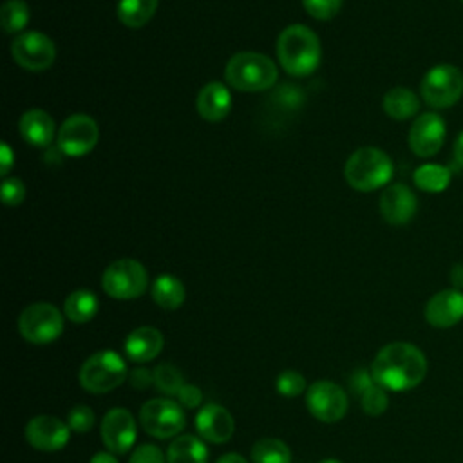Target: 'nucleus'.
I'll use <instances>...</instances> for the list:
<instances>
[{
	"instance_id": "nucleus-20",
	"label": "nucleus",
	"mask_w": 463,
	"mask_h": 463,
	"mask_svg": "<svg viewBox=\"0 0 463 463\" xmlns=\"http://www.w3.org/2000/svg\"><path fill=\"white\" fill-rule=\"evenodd\" d=\"M195 105L203 119L217 123L228 116L232 109V94L224 83L210 81L199 90Z\"/></svg>"
},
{
	"instance_id": "nucleus-44",
	"label": "nucleus",
	"mask_w": 463,
	"mask_h": 463,
	"mask_svg": "<svg viewBox=\"0 0 463 463\" xmlns=\"http://www.w3.org/2000/svg\"><path fill=\"white\" fill-rule=\"evenodd\" d=\"M215 463H248V461L241 454L228 452V454H222Z\"/></svg>"
},
{
	"instance_id": "nucleus-36",
	"label": "nucleus",
	"mask_w": 463,
	"mask_h": 463,
	"mask_svg": "<svg viewBox=\"0 0 463 463\" xmlns=\"http://www.w3.org/2000/svg\"><path fill=\"white\" fill-rule=\"evenodd\" d=\"M128 463H166V456L156 445L145 443L132 450Z\"/></svg>"
},
{
	"instance_id": "nucleus-17",
	"label": "nucleus",
	"mask_w": 463,
	"mask_h": 463,
	"mask_svg": "<svg viewBox=\"0 0 463 463\" xmlns=\"http://www.w3.org/2000/svg\"><path fill=\"white\" fill-rule=\"evenodd\" d=\"M425 320L438 329H447L463 320V291L450 288L434 293L425 304Z\"/></svg>"
},
{
	"instance_id": "nucleus-43",
	"label": "nucleus",
	"mask_w": 463,
	"mask_h": 463,
	"mask_svg": "<svg viewBox=\"0 0 463 463\" xmlns=\"http://www.w3.org/2000/svg\"><path fill=\"white\" fill-rule=\"evenodd\" d=\"M89 463H118V459L114 458V454L109 452H96Z\"/></svg>"
},
{
	"instance_id": "nucleus-25",
	"label": "nucleus",
	"mask_w": 463,
	"mask_h": 463,
	"mask_svg": "<svg viewBox=\"0 0 463 463\" xmlns=\"http://www.w3.org/2000/svg\"><path fill=\"white\" fill-rule=\"evenodd\" d=\"M159 0H119L118 18L125 27L139 29L156 14Z\"/></svg>"
},
{
	"instance_id": "nucleus-12",
	"label": "nucleus",
	"mask_w": 463,
	"mask_h": 463,
	"mask_svg": "<svg viewBox=\"0 0 463 463\" xmlns=\"http://www.w3.org/2000/svg\"><path fill=\"white\" fill-rule=\"evenodd\" d=\"M98 136L99 128L90 116L72 114L58 128V148L65 156L81 157L96 146Z\"/></svg>"
},
{
	"instance_id": "nucleus-16",
	"label": "nucleus",
	"mask_w": 463,
	"mask_h": 463,
	"mask_svg": "<svg viewBox=\"0 0 463 463\" xmlns=\"http://www.w3.org/2000/svg\"><path fill=\"white\" fill-rule=\"evenodd\" d=\"M380 213L392 226H405L418 210V199L403 183L389 184L380 195Z\"/></svg>"
},
{
	"instance_id": "nucleus-14",
	"label": "nucleus",
	"mask_w": 463,
	"mask_h": 463,
	"mask_svg": "<svg viewBox=\"0 0 463 463\" xmlns=\"http://www.w3.org/2000/svg\"><path fill=\"white\" fill-rule=\"evenodd\" d=\"M445 121L436 112L420 114L409 130V146L418 157H432L445 141Z\"/></svg>"
},
{
	"instance_id": "nucleus-45",
	"label": "nucleus",
	"mask_w": 463,
	"mask_h": 463,
	"mask_svg": "<svg viewBox=\"0 0 463 463\" xmlns=\"http://www.w3.org/2000/svg\"><path fill=\"white\" fill-rule=\"evenodd\" d=\"M320 463H342V461H338V459H333V458H329V459H322Z\"/></svg>"
},
{
	"instance_id": "nucleus-6",
	"label": "nucleus",
	"mask_w": 463,
	"mask_h": 463,
	"mask_svg": "<svg viewBox=\"0 0 463 463\" xmlns=\"http://www.w3.org/2000/svg\"><path fill=\"white\" fill-rule=\"evenodd\" d=\"M141 429L157 439L177 438L186 425L183 405L170 398H152L139 409Z\"/></svg>"
},
{
	"instance_id": "nucleus-7",
	"label": "nucleus",
	"mask_w": 463,
	"mask_h": 463,
	"mask_svg": "<svg viewBox=\"0 0 463 463\" xmlns=\"http://www.w3.org/2000/svg\"><path fill=\"white\" fill-rule=\"evenodd\" d=\"M423 101L432 109H449L463 96V72L450 63L429 69L420 83Z\"/></svg>"
},
{
	"instance_id": "nucleus-27",
	"label": "nucleus",
	"mask_w": 463,
	"mask_h": 463,
	"mask_svg": "<svg viewBox=\"0 0 463 463\" xmlns=\"http://www.w3.org/2000/svg\"><path fill=\"white\" fill-rule=\"evenodd\" d=\"M98 298L92 291L89 289H76L72 291L63 304V311L65 317L76 324H85L89 320L94 318V315L98 313Z\"/></svg>"
},
{
	"instance_id": "nucleus-46",
	"label": "nucleus",
	"mask_w": 463,
	"mask_h": 463,
	"mask_svg": "<svg viewBox=\"0 0 463 463\" xmlns=\"http://www.w3.org/2000/svg\"><path fill=\"white\" fill-rule=\"evenodd\" d=\"M461 2H463V0H461Z\"/></svg>"
},
{
	"instance_id": "nucleus-32",
	"label": "nucleus",
	"mask_w": 463,
	"mask_h": 463,
	"mask_svg": "<svg viewBox=\"0 0 463 463\" xmlns=\"http://www.w3.org/2000/svg\"><path fill=\"white\" fill-rule=\"evenodd\" d=\"M275 387L286 398H295V396H300L304 391H307L306 378L293 369L282 371L275 380Z\"/></svg>"
},
{
	"instance_id": "nucleus-34",
	"label": "nucleus",
	"mask_w": 463,
	"mask_h": 463,
	"mask_svg": "<svg viewBox=\"0 0 463 463\" xmlns=\"http://www.w3.org/2000/svg\"><path fill=\"white\" fill-rule=\"evenodd\" d=\"M302 4L317 20H331L342 7V0H302Z\"/></svg>"
},
{
	"instance_id": "nucleus-22",
	"label": "nucleus",
	"mask_w": 463,
	"mask_h": 463,
	"mask_svg": "<svg viewBox=\"0 0 463 463\" xmlns=\"http://www.w3.org/2000/svg\"><path fill=\"white\" fill-rule=\"evenodd\" d=\"M166 463H208V447L194 434H181L168 445Z\"/></svg>"
},
{
	"instance_id": "nucleus-37",
	"label": "nucleus",
	"mask_w": 463,
	"mask_h": 463,
	"mask_svg": "<svg viewBox=\"0 0 463 463\" xmlns=\"http://www.w3.org/2000/svg\"><path fill=\"white\" fill-rule=\"evenodd\" d=\"M177 402L184 407V409H195V407H199L201 405V402H203V392H201V389L197 387V385H194V383H184L183 387H181V391L177 392Z\"/></svg>"
},
{
	"instance_id": "nucleus-1",
	"label": "nucleus",
	"mask_w": 463,
	"mask_h": 463,
	"mask_svg": "<svg viewBox=\"0 0 463 463\" xmlns=\"http://www.w3.org/2000/svg\"><path fill=\"white\" fill-rule=\"evenodd\" d=\"M427 358L420 347L411 342H391L383 345L373 364L371 376L385 391H411L427 376Z\"/></svg>"
},
{
	"instance_id": "nucleus-10",
	"label": "nucleus",
	"mask_w": 463,
	"mask_h": 463,
	"mask_svg": "<svg viewBox=\"0 0 463 463\" xmlns=\"http://www.w3.org/2000/svg\"><path fill=\"white\" fill-rule=\"evenodd\" d=\"M11 56L22 69L40 72L52 65L56 58V47L47 34L27 31L13 40Z\"/></svg>"
},
{
	"instance_id": "nucleus-21",
	"label": "nucleus",
	"mask_w": 463,
	"mask_h": 463,
	"mask_svg": "<svg viewBox=\"0 0 463 463\" xmlns=\"http://www.w3.org/2000/svg\"><path fill=\"white\" fill-rule=\"evenodd\" d=\"M22 137L33 146H49L54 139L56 127L52 118L42 109H29L18 121Z\"/></svg>"
},
{
	"instance_id": "nucleus-18",
	"label": "nucleus",
	"mask_w": 463,
	"mask_h": 463,
	"mask_svg": "<svg viewBox=\"0 0 463 463\" xmlns=\"http://www.w3.org/2000/svg\"><path fill=\"white\" fill-rule=\"evenodd\" d=\"M195 429L203 439L210 443H226L235 430L233 416L217 403H206L195 416Z\"/></svg>"
},
{
	"instance_id": "nucleus-26",
	"label": "nucleus",
	"mask_w": 463,
	"mask_h": 463,
	"mask_svg": "<svg viewBox=\"0 0 463 463\" xmlns=\"http://www.w3.org/2000/svg\"><path fill=\"white\" fill-rule=\"evenodd\" d=\"M412 179L420 190L430 192V194H439V192L447 190V186L450 184L452 168L436 165V163H427L414 170Z\"/></svg>"
},
{
	"instance_id": "nucleus-31",
	"label": "nucleus",
	"mask_w": 463,
	"mask_h": 463,
	"mask_svg": "<svg viewBox=\"0 0 463 463\" xmlns=\"http://www.w3.org/2000/svg\"><path fill=\"white\" fill-rule=\"evenodd\" d=\"M360 403H362V409L365 414L380 416L385 412V409L389 405V396L383 387H380L378 383H373L360 394Z\"/></svg>"
},
{
	"instance_id": "nucleus-4",
	"label": "nucleus",
	"mask_w": 463,
	"mask_h": 463,
	"mask_svg": "<svg viewBox=\"0 0 463 463\" xmlns=\"http://www.w3.org/2000/svg\"><path fill=\"white\" fill-rule=\"evenodd\" d=\"M277 67L273 60L266 54L242 51L233 54L224 69L226 81L242 92H260L268 90L277 81Z\"/></svg>"
},
{
	"instance_id": "nucleus-35",
	"label": "nucleus",
	"mask_w": 463,
	"mask_h": 463,
	"mask_svg": "<svg viewBox=\"0 0 463 463\" xmlns=\"http://www.w3.org/2000/svg\"><path fill=\"white\" fill-rule=\"evenodd\" d=\"M25 199V186L18 177H5L2 183V201L7 206H18Z\"/></svg>"
},
{
	"instance_id": "nucleus-24",
	"label": "nucleus",
	"mask_w": 463,
	"mask_h": 463,
	"mask_svg": "<svg viewBox=\"0 0 463 463\" xmlns=\"http://www.w3.org/2000/svg\"><path fill=\"white\" fill-rule=\"evenodd\" d=\"M152 298L159 307L174 311L183 306L186 298V289L177 277L163 273L152 284Z\"/></svg>"
},
{
	"instance_id": "nucleus-30",
	"label": "nucleus",
	"mask_w": 463,
	"mask_h": 463,
	"mask_svg": "<svg viewBox=\"0 0 463 463\" xmlns=\"http://www.w3.org/2000/svg\"><path fill=\"white\" fill-rule=\"evenodd\" d=\"M152 371H154V387L166 396H177V392L184 385L183 373L172 364H159Z\"/></svg>"
},
{
	"instance_id": "nucleus-9",
	"label": "nucleus",
	"mask_w": 463,
	"mask_h": 463,
	"mask_svg": "<svg viewBox=\"0 0 463 463\" xmlns=\"http://www.w3.org/2000/svg\"><path fill=\"white\" fill-rule=\"evenodd\" d=\"M18 331L29 344H51L63 331V315L51 302H34L20 313Z\"/></svg>"
},
{
	"instance_id": "nucleus-33",
	"label": "nucleus",
	"mask_w": 463,
	"mask_h": 463,
	"mask_svg": "<svg viewBox=\"0 0 463 463\" xmlns=\"http://www.w3.org/2000/svg\"><path fill=\"white\" fill-rule=\"evenodd\" d=\"M94 421H96V416H94V411L83 403H78L74 405L69 414H67V423L71 427L72 432H78V434H83V432H89L92 427H94Z\"/></svg>"
},
{
	"instance_id": "nucleus-41",
	"label": "nucleus",
	"mask_w": 463,
	"mask_h": 463,
	"mask_svg": "<svg viewBox=\"0 0 463 463\" xmlns=\"http://www.w3.org/2000/svg\"><path fill=\"white\" fill-rule=\"evenodd\" d=\"M463 170V130L458 134L454 141V154H452V170Z\"/></svg>"
},
{
	"instance_id": "nucleus-19",
	"label": "nucleus",
	"mask_w": 463,
	"mask_h": 463,
	"mask_svg": "<svg viewBox=\"0 0 463 463\" xmlns=\"http://www.w3.org/2000/svg\"><path fill=\"white\" fill-rule=\"evenodd\" d=\"M163 333L152 326H141L128 333L125 338V354L137 364L154 360L163 349Z\"/></svg>"
},
{
	"instance_id": "nucleus-15",
	"label": "nucleus",
	"mask_w": 463,
	"mask_h": 463,
	"mask_svg": "<svg viewBox=\"0 0 463 463\" xmlns=\"http://www.w3.org/2000/svg\"><path fill=\"white\" fill-rule=\"evenodd\" d=\"M137 436V425L130 411L123 407L110 409L101 420V441L116 454H125L132 449Z\"/></svg>"
},
{
	"instance_id": "nucleus-38",
	"label": "nucleus",
	"mask_w": 463,
	"mask_h": 463,
	"mask_svg": "<svg viewBox=\"0 0 463 463\" xmlns=\"http://www.w3.org/2000/svg\"><path fill=\"white\" fill-rule=\"evenodd\" d=\"M130 385L136 389V391H145L148 389L150 385H154V371L146 369V367H134L128 371V378Z\"/></svg>"
},
{
	"instance_id": "nucleus-8",
	"label": "nucleus",
	"mask_w": 463,
	"mask_h": 463,
	"mask_svg": "<svg viewBox=\"0 0 463 463\" xmlns=\"http://www.w3.org/2000/svg\"><path fill=\"white\" fill-rule=\"evenodd\" d=\"M103 291L118 300H132L145 293L148 273L136 259H119L109 264L101 275Z\"/></svg>"
},
{
	"instance_id": "nucleus-13",
	"label": "nucleus",
	"mask_w": 463,
	"mask_h": 463,
	"mask_svg": "<svg viewBox=\"0 0 463 463\" xmlns=\"http://www.w3.org/2000/svg\"><path fill=\"white\" fill-rule=\"evenodd\" d=\"M71 438L69 423L61 421L56 416L38 414L31 418L25 425V439L27 443L42 452H56L61 450Z\"/></svg>"
},
{
	"instance_id": "nucleus-5",
	"label": "nucleus",
	"mask_w": 463,
	"mask_h": 463,
	"mask_svg": "<svg viewBox=\"0 0 463 463\" xmlns=\"http://www.w3.org/2000/svg\"><path fill=\"white\" fill-rule=\"evenodd\" d=\"M80 385L92 392L103 394L119 387L128 378L127 362L116 351L103 349L90 354L80 367Z\"/></svg>"
},
{
	"instance_id": "nucleus-2",
	"label": "nucleus",
	"mask_w": 463,
	"mask_h": 463,
	"mask_svg": "<svg viewBox=\"0 0 463 463\" xmlns=\"http://www.w3.org/2000/svg\"><path fill=\"white\" fill-rule=\"evenodd\" d=\"M277 56L288 74L309 76L320 65V40L307 25H288L277 38Z\"/></svg>"
},
{
	"instance_id": "nucleus-40",
	"label": "nucleus",
	"mask_w": 463,
	"mask_h": 463,
	"mask_svg": "<svg viewBox=\"0 0 463 463\" xmlns=\"http://www.w3.org/2000/svg\"><path fill=\"white\" fill-rule=\"evenodd\" d=\"M0 157H2V163H0V175H7V172L11 170L13 163H14V156H13V150L7 143H2L0 145Z\"/></svg>"
},
{
	"instance_id": "nucleus-42",
	"label": "nucleus",
	"mask_w": 463,
	"mask_h": 463,
	"mask_svg": "<svg viewBox=\"0 0 463 463\" xmlns=\"http://www.w3.org/2000/svg\"><path fill=\"white\" fill-rule=\"evenodd\" d=\"M450 282L456 289H463V262H456L452 268H450Z\"/></svg>"
},
{
	"instance_id": "nucleus-3",
	"label": "nucleus",
	"mask_w": 463,
	"mask_h": 463,
	"mask_svg": "<svg viewBox=\"0 0 463 463\" xmlns=\"http://www.w3.org/2000/svg\"><path fill=\"white\" fill-rule=\"evenodd\" d=\"M394 174L391 157L376 146H362L354 150L344 166L347 184L358 192H373L385 186Z\"/></svg>"
},
{
	"instance_id": "nucleus-29",
	"label": "nucleus",
	"mask_w": 463,
	"mask_h": 463,
	"mask_svg": "<svg viewBox=\"0 0 463 463\" xmlns=\"http://www.w3.org/2000/svg\"><path fill=\"white\" fill-rule=\"evenodd\" d=\"M29 16V5L24 0H7L0 9V24L9 34L22 31L27 25Z\"/></svg>"
},
{
	"instance_id": "nucleus-28",
	"label": "nucleus",
	"mask_w": 463,
	"mask_h": 463,
	"mask_svg": "<svg viewBox=\"0 0 463 463\" xmlns=\"http://www.w3.org/2000/svg\"><path fill=\"white\" fill-rule=\"evenodd\" d=\"M253 463H291L289 447L277 438H262L251 447Z\"/></svg>"
},
{
	"instance_id": "nucleus-11",
	"label": "nucleus",
	"mask_w": 463,
	"mask_h": 463,
	"mask_svg": "<svg viewBox=\"0 0 463 463\" xmlns=\"http://www.w3.org/2000/svg\"><path fill=\"white\" fill-rule=\"evenodd\" d=\"M306 405L313 418L324 423H336L347 412L345 391L329 380H318L306 391Z\"/></svg>"
},
{
	"instance_id": "nucleus-39",
	"label": "nucleus",
	"mask_w": 463,
	"mask_h": 463,
	"mask_svg": "<svg viewBox=\"0 0 463 463\" xmlns=\"http://www.w3.org/2000/svg\"><path fill=\"white\" fill-rule=\"evenodd\" d=\"M374 383L373 376H371V371H356L353 376H351V387L356 391V392H364L367 387H371Z\"/></svg>"
},
{
	"instance_id": "nucleus-23",
	"label": "nucleus",
	"mask_w": 463,
	"mask_h": 463,
	"mask_svg": "<svg viewBox=\"0 0 463 463\" xmlns=\"http://www.w3.org/2000/svg\"><path fill=\"white\" fill-rule=\"evenodd\" d=\"M383 112L392 119H409L420 110V99L418 96L405 87H394L385 92L382 101Z\"/></svg>"
}]
</instances>
